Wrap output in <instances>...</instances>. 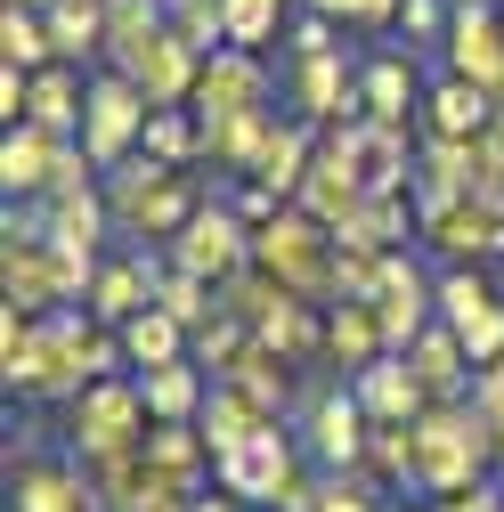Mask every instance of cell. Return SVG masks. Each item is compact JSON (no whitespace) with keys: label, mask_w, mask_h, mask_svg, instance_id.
<instances>
[{"label":"cell","mask_w":504,"mask_h":512,"mask_svg":"<svg viewBox=\"0 0 504 512\" xmlns=\"http://www.w3.org/2000/svg\"><path fill=\"white\" fill-rule=\"evenodd\" d=\"M98 187H106L114 236H131V244H171L187 220H196V204L212 196V179L171 171V163H155V155H131L122 171H106Z\"/></svg>","instance_id":"obj_1"},{"label":"cell","mask_w":504,"mask_h":512,"mask_svg":"<svg viewBox=\"0 0 504 512\" xmlns=\"http://www.w3.org/2000/svg\"><path fill=\"white\" fill-rule=\"evenodd\" d=\"M488 472H496V431H488V415L472 399L415 415V496L439 504V496H456V488H472Z\"/></svg>","instance_id":"obj_2"},{"label":"cell","mask_w":504,"mask_h":512,"mask_svg":"<svg viewBox=\"0 0 504 512\" xmlns=\"http://www.w3.org/2000/svg\"><path fill=\"white\" fill-rule=\"evenodd\" d=\"M90 334H98V317H90L82 301L33 317V350L17 358L9 391H17V399H82V391H90V366H82Z\"/></svg>","instance_id":"obj_3"},{"label":"cell","mask_w":504,"mask_h":512,"mask_svg":"<svg viewBox=\"0 0 504 512\" xmlns=\"http://www.w3.org/2000/svg\"><path fill=\"white\" fill-rule=\"evenodd\" d=\"M252 269L261 277H277L285 293H301V301H334V236L309 220L301 204H285L277 220H261L252 228Z\"/></svg>","instance_id":"obj_4"},{"label":"cell","mask_w":504,"mask_h":512,"mask_svg":"<svg viewBox=\"0 0 504 512\" xmlns=\"http://www.w3.org/2000/svg\"><path fill=\"white\" fill-rule=\"evenodd\" d=\"M293 439H301V456L318 464V472H366L374 423H366V407H358V391H350L342 374H318L301 391V407H293Z\"/></svg>","instance_id":"obj_5"},{"label":"cell","mask_w":504,"mask_h":512,"mask_svg":"<svg viewBox=\"0 0 504 512\" xmlns=\"http://www.w3.org/2000/svg\"><path fill=\"white\" fill-rule=\"evenodd\" d=\"M66 456H122V447H139L155 423H147V399H139V374H114V382H90L82 399H66Z\"/></svg>","instance_id":"obj_6"},{"label":"cell","mask_w":504,"mask_h":512,"mask_svg":"<svg viewBox=\"0 0 504 512\" xmlns=\"http://www.w3.org/2000/svg\"><path fill=\"white\" fill-rule=\"evenodd\" d=\"M171 261L187 277H204V285H228V277L252 269V220L228 204V179H212V196L196 204V220L171 236Z\"/></svg>","instance_id":"obj_7"},{"label":"cell","mask_w":504,"mask_h":512,"mask_svg":"<svg viewBox=\"0 0 504 512\" xmlns=\"http://www.w3.org/2000/svg\"><path fill=\"white\" fill-rule=\"evenodd\" d=\"M326 147L350 163V179L366 187V196H415V147L423 131L415 122H342V131H326Z\"/></svg>","instance_id":"obj_8"},{"label":"cell","mask_w":504,"mask_h":512,"mask_svg":"<svg viewBox=\"0 0 504 512\" xmlns=\"http://www.w3.org/2000/svg\"><path fill=\"white\" fill-rule=\"evenodd\" d=\"M147 98H139V82L131 74H114V66H98L90 74V106H82V155L98 163V179L106 171H122L139 155V139H147Z\"/></svg>","instance_id":"obj_9"},{"label":"cell","mask_w":504,"mask_h":512,"mask_svg":"<svg viewBox=\"0 0 504 512\" xmlns=\"http://www.w3.org/2000/svg\"><path fill=\"white\" fill-rule=\"evenodd\" d=\"M415 244H431L448 269H488L496 252H504V196L415 204Z\"/></svg>","instance_id":"obj_10"},{"label":"cell","mask_w":504,"mask_h":512,"mask_svg":"<svg viewBox=\"0 0 504 512\" xmlns=\"http://www.w3.org/2000/svg\"><path fill=\"white\" fill-rule=\"evenodd\" d=\"M439 74H456V82H472V90L504 98V9H496V0H448Z\"/></svg>","instance_id":"obj_11"},{"label":"cell","mask_w":504,"mask_h":512,"mask_svg":"<svg viewBox=\"0 0 504 512\" xmlns=\"http://www.w3.org/2000/svg\"><path fill=\"white\" fill-rule=\"evenodd\" d=\"M285 114L309 122V131H342V122H358V66H350V49L285 57Z\"/></svg>","instance_id":"obj_12"},{"label":"cell","mask_w":504,"mask_h":512,"mask_svg":"<svg viewBox=\"0 0 504 512\" xmlns=\"http://www.w3.org/2000/svg\"><path fill=\"white\" fill-rule=\"evenodd\" d=\"M301 464H309V456H301L293 423H269V431H252L236 456H220V464H212V488H220V496H236V504H277V488H285Z\"/></svg>","instance_id":"obj_13"},{"label":"cell","mask_w":504,"mask_h":512,"mask_svg":"<svg viewBox=\"0 0 504 512\" xmlns=\"http://www.w3.org/2000/svg\"><path fill=\"white\" fill-rule=\"evenodd\" d=\"M374 317H383V342L407 350L415 334L439 326V277L415 252H383V285H374Z\"/></svg>","instance_id":"obj_14"},{"label":"cell","mask_w":504,"mask_h":512,"mask_svg":"<svg viewBox=\"0 0 504 512\" xmlns=\"http://www.w3.org/2000/svg\"><path fill=\"white\" fill-rule=\"evenodd\" d=\"M9 504L17 512H98L82 464L66 456V447H9Z\"/></svg>","instance_id":"obj_15"},{"label":"cell","mask_w":504,"mask_h":512,"mask_svg":"<svg viewBox=\"0 0 504 512\" xmlns=\"http://www.w3.org/2000/svg\"><path fill=\"white\" fill-rule=\"evenodd\" d=\"M114 74H131L147 106H187V98H196V82H204V49H196V41H179V33L163 25L147 49H131V57H122Z\"/></svg>","instance_id":"obj_16"},{"label":"cell","mask_w":504,"mask_h":512,"mask_svg":"<svg viewBox=\"0 0 504 512\" xmlns=\"http://www.w3.org/2000/svg\"><path fill=\"white\" fill-rule=\"evenodd\" d=\"M196 114H261L277 106V82H269V57H252V49H212L204 57V82L196 98H187Z\"/></svg>","instance_id":"obj_17"},{"label":"cell","mask_w":504,"mask_h":512,"mask_svg":"<svg viewBox=\"0 0 504 512\" xmlns=\"http://www.w3.org/2000/svg\"><path fill=\"white\" fill-rule=\"evenodd\" d=\"M147 472H155V496L163 504H196L212 488V447L196 423H155L147 431Z\"/></svg>","instance_id":"obj_18"},{"label":"cell","mask_w":504,"mask_h":512,"mask_svg":"<svg viewBox=\"0 0 504 512\" xmlns=\"http://www.w3.org/2000/svg\"><path fill=\"white\" fill-rule=\"evenodd\" d=\"M0 293H9V309H25V317L66 309V269H57V244L0 236Z\"/></svg>","instance_id":"obj_19"},{"label":"cell","mask_w":504,"mask_h":512,"mask_svg":"<svg viewBox=\"0 0 504 512\" xmlns=\"http://www.w3.org/2000/svg\"><path fill=\"white\" fill-rule=\"evenodd\" d=\"M423 57L415 49H374L366 66H358V114L366 122H415V106H423Z\"/></svg>","instance_id":"obj_20"},{"label":"cell","mask_w":504,"mask_h":512,"mask_svg":"<svg viewBox=\"0 0 504 512\" xmlns=\"http://www.w3.org/2000/svg\"><path fill=\"white\" fill-rule=\"evenodd\" d=\"M488 122H496V98L472 90V82H456V74H439L423 90V106H415V131L423 139H480Z\"/></svg>","instance_id":"obj_21"},{"label":"cell","mask_w":504,"mask_h":512,"mask_svg":"<svg viewBox=\"0 0 504 512\" xmlns=\"http://www.w3.org/2000/svg\"><path fill=\"white\" fill-rule=\"evenodd\" d=\"M350 391H358L366 423H415V415H431L423 382H415V366H407L399 350H391V358H374V366H358V374H350Z\"/></svg>","instance_id":"obj_22"},{"label":"cell","mask_w":504,"mask_h":512,"mask_svg":"<svg viewBox=\"0 0 504 512\" xmlns=\"http://www.w3.org/2000/svg\"><path fill=\"white\" fill-rule=\"evenodd\" d=\"M57 147H66V139H49L41 122H9V131H0V187H9V204L49 196V179H57Z\"/></svg>","instance_id":"obj_23"},{"label":"cell","mask_w":504,"mask_h":512,"mask_svg":"<svg viewBox=\"0 0 504 512\" xmlns=\"http://www.w3.org/2000/svg\"><path fill=\"white\" fill-rule=\"evenodd\" d=\"M399 358L415 366V382H423V399H431V407H456V399H472V358H464L456 326H431V334H415Z\"/></svg>","instance_id":"obj_24"},{"label":"cell","mask_w":504,"mask_h":512,"mask_svg":"<svg viewBox=\"0 0 504 512\" xmlns=\"http://www.w3.org/2000/svg\"><path fill=\"white\" fill-rule=\"evenodd\" d=\"M293 204H301L309 220H318L326 236H342V228H350V212L366 204V187H358V179H350V163H342V155L318 139V163H309V179H301V196H293Z\"/></svg>","instance_id":"obj_25"},{"label":"cell","mask_w":504,"mask_h":512,"mask_svg":"<svg viewBox=\"0 0 504 512\" xmlns=\"http://www.w3.org/2000/svg\"><path fill=\"white\" fill-rule=\"evenodd\" d=\"M374 358H391L374 301H334V309H326V366L350 382V374H358V366H374Z\"/></svg>","instance_id":"obj_26"},{"label":"cell","mask_w":504,"mask_h":512,"mask_svg":"<svg viewBox=\"0 0 504 512\" xmlns=\"http://www.w3.org/2000/svg\"><path fill=\"white\" fill-rule=\"evenodd\" d=\"M228 391H244L261 415H277V423H293V407H301V382H293V366L277 358V350H261V342H244V358L220 374Z\"/></svg>","instance_id":"obj_27"},{"label":"cell","mask_w":504,"mask_h":512,"mask_svg":"<svg viewBox=\"0 0 504 512\" xmlns=\"http://www.w3.org/2000/svg\"><path fill=\"white\" fill-rule=\"evenodd\" d=\"M41 204H49V244H66V252H90V261H106V236H114L106 187H74V196H41Z\"/></svg>","instance_id":"obj_28"},{"label":"cell","mask_w":504,"mask_h":512,"mask_svg":"<svg viewBox=\"0 0 504 512\" xmlns=\"http://www.w3.org/2000/svg\"><path fill=\"white\" fill-rule=\"evenodd\" d=\"M139 399H147V423H196L204 399H212V374H204L196 358L155 366V374H139Z\"/></svg>","instance_id":"obj_29"},{"label":"cell","mask_w":504,"mask_h":512,"mask_svg":"<svg viewBox=\"0 0 504 512\" xmlns=\"http://www.w3.org/2000/svg\"><path fill=\"white\" fill-rule=\"evenodd\" d=\"M122 334V358H131V374H155V366H179L187 350H196V334L179 326L171 309H139L131 326H114Z\"/></svg>","instance_id":"obj_30"},{"label":"cell","mask_w":504,"mask_h":512,"mask_svg":"<svg viewBox=\"0 0 504 512\" xmlns=\"http://www.w3.org/2000/svg\"><path fill=\"white\" fill-rule=\"evenodd\" d=\"M472 196V139H423L415 147V204Z\"/></svg>","instance_id":"obj_31"},{"label":"cell","mask_w":504,"mask_h":512,"mask_svg":"<svg viewBox=\"0 0 504 512\" xmlns=\"http://www.w3.org/2000/svg\"><path fill=\"white\" fill-rule=\"evenodd\" d=\"M334 244H358V252H407V244H415V196H366Z\"/></svg>","instance_id":"obj_32"},{"label":"cell","mask_w":504,"mask_h":512,"mask_svg":"<svg viewBox=\"0 0 504 512\" xmlns=\"http://www.w3.org/2000/svg\"><path fill=\"white\" fill-rule=\"evenodd\" d=\"M277 415H261L244 391H228V382H212V399H204V415H196V431H204V447H212V464L220 456H236V447L252 439V431H269Z\"/></svg>","instance_id":"obj_33"},{"label":"cell","mask_w":504,"mask_h":512,"mask_svg":"<svg viewBox=\"0 0 504 512\" xmlns=\"http://www.w3.org/2000/svg\"><path fill=\"white\" fill-rule=\"evenodd\" d=\"M155 309H171L187 334H204L212 317H220V285H204V277H187L179 261H171V244L155 252Z\"/></svg>","instance_id":"obj_34"},{"label":"cell","mask_w":504,"mask_h":512,"mask_svg":"<svg viewBox=\"0 0 504 512\" xmlns=\"http://www.w3.org/2000/svg\"><path fill=\"white\" fill-rule=\"evenodd\" d=\"M49 49L57 66H106V9H82V0H57L49 9Z\"/></svg>","instance_id":"obj_35"},{"label":"cell","mask_w":504,"mask_h":512,"mask_svg":"<svg viewBox=\"0 0 504 512\" xmlns=\"http://www.w3.org/2000/svg\"><path fill=\"white\" fill-rule=\"evenodd\" d=\"M220 17H228V49H252V57H269L285 41V17H293V0H220Z\"/></svg>","instance_id":"obj_36"},{"label":"cell","mask_w":504,"mask_h":512,"mask_svg":"<svg viewBox=\"0 0 504 512\" xmlns=\"http://www.w3.org/2000/svg\"><path fill=\"white\" fill-rule=\"evenodd\" d=\"M366 480L415 496V423H374V439H366Z\"/></svg>","instance_id":"obj_37"},{"label":"cell","mask_w":504,"mask_h":512,"mask_svg":"<svg viewBox=\"0 0 504 512\" xmlns=\"http://www.w3.org/2000/svg\"><path fill=\"white\" fill-rule=\"evenodd\" d=\"M0 66H17V74L57 66V49H49V17H33V9H0Z\"/></svg>","instance_id":"obj_38"},{"label":"cell","mask_w":504,"mask_h":512,"mask_svg":"<svg viewBox=\"0 0 504 512\" xmlns=\"http://www.w3.org/2000/svg\"><path fill=\"white\" fill-rule=\"evenodd\" d=\"M139 155H155V163H171V171H196V114H187V106H155Z\"/></svg>","instance_id":"obj_39"},{"label":"cell","mask_w":504,"mask_h":512,"mask_svg":"<svg viewBox=\"0 0 504 512\" xmlns=\"http://www.w3.org/2000/svg\"><path fill=\"white\" fill-rule=\"evenodd\" d=\"M480 309H496L488 269H439V326H472Z\"/></svg>","instance_id":"obj_40"},{"label":"cell","mask_w":504,"mask_h":512,"mask_svg":"<svg viewBox=\"0 0 504 512\" xmlns=\"http://www.w3.org/2000/svg\"><path fill=\"white\" fill-rule=\"evenodd\" d=\"M318 512H383V488H374L366 472H326V496Z\"/></svg>","instance_id":"obj_41"},{"label":"cell","mask_w":504,"mask_h":512,"mask_svg":"<svg viewBox=\"0 0 504 512\" xmlns=\"http://www.w3.org/2000/svg\"><path fill=\"white\" fill-rule=\"evenodd\" d=\"M399 33H407L415 57L439 49V41H448V0H407V9H399Z\"/></svg>","instance_id":"obj_42"},{"label":"cell","mask_w":504,"mask_h":512,"mask_svg":"<svg viewBox=\"0 0 504 512\" xmlns=\"http://www.w3.org/2000/svg\"><path fill=\"white\" fill-rule=\"evenodd\" d=\"M326 49H342V25H334V17L301 9V17L285 25V57H326Z\"/></svg>","instance_id":"obj_43"},{"label":"cell","mask_w":504,"mask_h":512,"mask_svg":"<svg viewBox=\"0 0 504 512\" xmlns=\"http://www.w3.org/2000/svg\"><path fill=\"white\" fill-rule=\"evenodd\" d=\"M472 407H480V415H488V423H496V415H504V358H496V366H480V374H472Z\"/></svg>","instance_id":"obj_44"},{"label":"cell","mask_w":504,"mask_h":512,"mask_svg":"<svg viewBox=\"0 0 504 512\" xmlns=\"http://www.w3.org/2000/svg\"><path fill=\"white\" fill-rule=\"evenodd\" d=\"M399 9L407 0H350V33H383V25H399Z\"/></svg>","instance_id":"obj_45"},{"label":"cell","mask_w":504,"mask_h":512,"mask_svg":"<svg viewBox=\"0 0 504 512\" xmlns=\"http://www.w3.org/2000/svg\"><path fill=\"white\" fill-rule=\"evenodd\" d=\"M187 512H244V504H236V496H220V488H204V496L187 504Z\"/></svg>","instance_id":"obj_46"},{"label":"cell","mask_w":504,"mask_h":512,"mask_svg":"<svg viewBox=\"0 0 504 512\" xmlns=\"http://www.w3.org/2000/svg\"><path fill=\"white\" fill-rule=\"evenodd\" d=\"M301 9H318V17H334V25H350V0H301Z\"/></svg>","instance_id":"obj_47"},{"label":"cell","mask_w":504,"mask_h":512,"mask_svg":"<svg viewBox=\"0 0 504 512\" xmlns=\"http://www.w3.org/2000/svg\"><path fill=\"white\" fill-rule=\"evenodd\" d=\"M0 9H33V17H49V9H57V0H0Z\"/></svg>","instance_id":"obj_48"},{"label":"cell","mask_w":504,"mask_h":512,"mask_svg":"<svg viewBox=\"0 0 504 512\" xmlns=\"http://www.w3.org/2000/svg\"><path fill=\"white\" fill-rule=\"evenodd\" d=\"M488 431H496V472H504V415H496V423H488Z\"/></svg>","instance_id":"obj_49"},{"label":"cell","mask_w":504,"mask_h":512,"mask_svg":"<svg viewBox=\"0 0 504 512\" xmlns=\"http://www.w3.org/2000/svg\"><path fill=\"white\" fill-rule=\"evenodd\" d=\"M147 512H187V504H147Z\"/></svg>","instance_id":"obj_50"},{"label":"cell","mask_w":504,"mask_h":512,"mask_svg":"<svg viewBox=\"0 0 504 512\" xmlns=\"http://www.w3.org/2000/svg\"><path fill=\"white\" fill-rule=\"evenodd\" d=\"M415 512H431V504H415Z\"/></svg>","instance_id":"obj_51"}]
</instances>
